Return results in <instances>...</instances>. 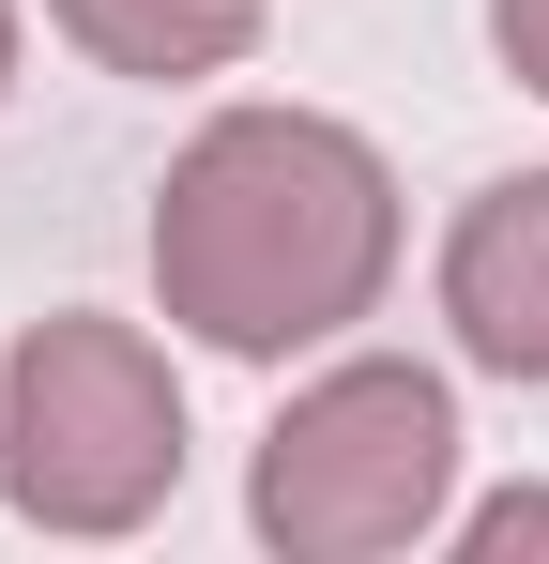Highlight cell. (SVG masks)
Instances as JSON below:
<instances>
[{
	"instance_id": "4",
	"label": "cell",
	"mask_w": 549,
	"mask_h": 564,
	"mask_svg": "<svg viewBox=\"0 0 549 564\" xmlns=\"http://www.w3.org/2000/svg\"><path fill=\"white\" fill-rule=\"evenodd\" d=\"M443 321H458L473 367L549 381V169H519V184H488L473 214H458V245H443Z\"/></svg>"
},
{
	"instance_id": "2",
	"label": "cell",
	"mask_w": 549,
	"mask_h": 564,
	"mask_svg": "<svg viewBox=\"0 0 549 564\" xmlns=\"http://www.w3.org/2000/svg\"><path fill=\"white\" fill-rule=\"evenodd\" d=\"M0 488L31 534H138L183 488V381L138 321H31L0 367Z\"/></svg>"
},
{
	"instance_id": "1",
	"label": "cell",
	"mask_w": 549,
	"mask_h": 564,
	"mask_svg": "<svg viewBox=\"0 0 549 564\" xmlns=\"http://www.w3.org/2000/svg\"><path fill=\"white\" fill-rule=\"evenodd\" d=\"M397 275V184L352 122L321 107H229L183 138L169 198H153V290L198 351H321L336 321H366Z\"/></svg>"
},
{
	"instance_id": "8",
	"label": "cell",
	"mask_w": 549,
	"mask_h": 564,
	"mask_svg": "<svg viewBox=\"0 0 549 564\" xmlns=\"http://www.w3.org/2000/svg\"><path fill=\"white\" fill-rule=\"evenodd\" d=\"M0 93H15V0H0Z\"/></svg>"
},
{
	"instance_id": "3",
	"label": "cell",
	"mask_w": 549,
	"mask_h": 564,
	"mask_svg": "<svg viewBox=\"0 0 549 564\" xmlns=\"http://www.w3.org/2000/svg\"><path fill=\"white\" fill-rule=\"evenodd\" d=\"M443 488H458V397H443V367H397V351L305 381L260 427V473H245V503L290 564L412 550L443 519Z\"/></svg>"
},
{
	"instance_id": "7",
	"label": "cell",
	"mask_w": 549,
	"mask_h": 564,
	"mask_svg": "<svg viewBox=\"0 0 549 564\" xmlns=\"http://www.w3.org/2000/svg\"><path fill=\"white\" fill-rule=\"evenodd\" d=\"M488 46H504L519 93H549V0H488Z\"/></svg>"
},
{
	"instance_id": "5",
	"label": "cell",
	"mask_w": 549,
	"mask_h": 564,
	"mask_svg": "<svg viewBox=\"0 0 549 564\" xmlns=\"http://www.w3.org/2000/svg\"><path fill=\"white\" fill-rule=\"evenodd\" d=\"M46 15L107 77H229L260 46V0H46Z\"/></svg>"
},
{
	"instance_id": "6",
	"label": "cell",
	"mask_w": 549,
	"mask_h": 564,
	"mask_svg": "<svg viewBox=\"0 0 549 564\" xmlns=\"http://www.w3.org/2000/svg\"><path fill=\"white\" fill-rule=\"evenodd\" d=\"M458 534H473L488 564H504V550H549V488H504V503H473Z\"/></svg>"
}]
</instances>
